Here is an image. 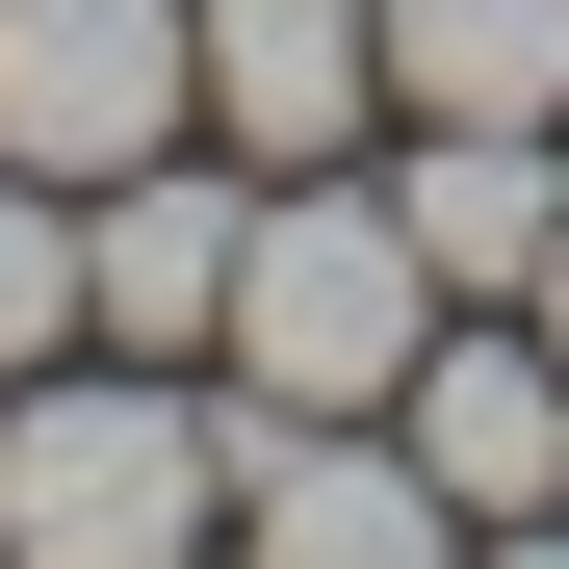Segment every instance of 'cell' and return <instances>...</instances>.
Wrapping results in <instances>:
<instances>
[{"instance_id": "cell-1", "label": "cell", "mask_w": 569, "mask_h": 569, "mask_svg": "<svg viewBox=\"0 0 569 569\" xmlns=\"http://www.w3.org/2000/svg\"><path fill=\"white\" fill-rule=\"evenodd\" d=\"M233 543V389L208 362H27L0 389V569H181Z\"/></svg>"}, {"instance_id": "cell-2", "label": "cell", "mask_w": 569, "mask_h": 569, "mask_svg": "<svg viewBox=\"0 0 569 569\" xmlns=\"http://www.w3.org/2000/svg\"><path fill=\"white\" fill-rule=\"evenodd\" d=\"M440 311H466V284L415 259L389 156H311V181H259V233H233V337H208V389H233V415H389Z\"/></svg>"}, {"instance_id": "cell-3", "label": "cell", "mask_w": 569, "mask_h": 569, "mask_svg": "<svg viewBox=\"0 0 569 569\" xmlns=\"http://www.w3.org/2000/svg\"><path fill=\"white\" fill-rule=\"evenodd\" d=\"M208 130V27L181 0H0V156L27 181H130Z\"/></svg>"}, {"instance_id": "cell-4", "label": "cell", "mask_w": 569, "mask_h": 569, "mask_svg": "<svg viewBox=\"0 0 569 569\" xmlns=\"http://www.w3.org/2000/svg\"><path fill=\"white\" fill-rule=\"evenodd\" d=\"M233 233H259V156H130V181H78V337L104 362H208L233 337Z\"/></svg>"}, {"instance_id": "cell-5", "label": "cell", "mask_w": 569, "mask_h": 569, "mask_svg": "<svg viewBox=\"0 0 569 569\" xmlns=\"http://www.w3.org/2000/svg\"><path fill=\"white\" fill-rule=\"evenodd\" d=\"M233 569H466V492L389 415H233Z\"/></svg>"}, {"instance_id": "cell-6", "label": "cell", "mask_w": 569, "mask_h": 569, "mask_svg": "<svg viewBox=\"0 0 569 569\" xmlns=\"http://www.w3.org/2000/svg\"><path fill=\"white\" fill-rule=\"evenodd\" d=\"M389 440L440 466L466 518H569V337L543 311H440L415 389H389Z\"/></svg>"}, {"instance_id": "cell-7", "label": "cell", "mask_w": 569, "mask_h": 569, "mask_svg": "<svg viewBox=\"0 0 569 569\" xmlns=\"http://www.w3.org/2000/svg\"><path fill=\"white\" fill-rule=\"evenodd\" d=\"M208 27V156L311 181V156H389V27L362 0H181Z\"/></svg>"}, {"instance_id": "cell-8", "label": "cell", "mask_w": 569, "mask_h": 569, "mask_svg": "<svg viewBox=\"0 0 569 569\" xmlns=\"http://www.w3.org/2000/svg\"><path fill=\"white\" fill-rule=\"evenodd\" d=\"M389 208H415V259L466 311H518L543 233H569V130H389Z\"/></svg>"}, {"instance_id": "cell-9", "label": "cell", "mask_w": 569, "mask_h": 569, "mask_svg": "<svg viewBox=\"0 0 569 569\" xmlns=\"http://www.w3.org/2000/svg\"><path fill=\"white\" fill-rule=\"evenodd\" d=\"M389 130H569V0H362Z\"/></svg>"}, {"instance_id": "cell-10", "label": "cell", "mask_w": 569, "mask_h": 569, "mask_svg": "<svg viewBox=\"0 0 569 569\" xmlns=\"http://www.w3.org/2000/svg\"><path fill=\"white\" fill-rule=\"evenodd\" d=\"M27 362H78V181L0 156V389H27Z\"/></svg>"}, {"instance_id": "cell-11", "label": "cell", "mask_w": 569, "mask_h": 569, "mask_svg": "<svg viewBox=\"0 0 569 569\" xmlns=\"http://www.w3.org/2000/svg\"><path fill=\"white\" fill-rule=\"evenodd\" d=\"M466 569H569V518H466Z\"/></svg>"}, {"instance_id": "cell-12", "label": "cell", "mask_w": 569, "mask_h": 569, "mask_svg": "<svg viewBox=\"0 0 569 569\" xmlns=\"http://www.w3.org/2000/svg\"><path fill=\"white\" fill-rule=\"evenodd\" d=\"M518 311H543V337H569V233H543V284H518Z\"/></svg>"}, {"instance_id": "cell-13", "label": "cell", "mask_w": 569, "mask_h": 569, "mask_svg": "<svg viewBox=\"0 0 569 569\" xmlns=\"http://www.w3.org/2000/svg\"><path fill=\"white\" fill-rule=\"evenodd\" d=\"M181 569H233V543H181Z\"/></svg>"}]
</instances>
